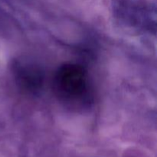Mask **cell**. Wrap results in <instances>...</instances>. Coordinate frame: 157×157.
<instances>
[{
    "instance_id": "7a4b0ae2",
    "label": "cell",
    "mask_w": 157,
    "mask_h": 157,
    "mask_svg": "<svg viewBox=\"0 0 157 157\" xmlns=\"http://www.w3.org/2000/svg\"><path fill=\"white\" fill-rule=\"evenodd\" d=\"M17 74L21 84L26 88L36 89L41 84L42 77L41 73L34 67H28V65L20 67Z\"/></svg>"
},
{
    "instance_id": "6da1fadb",
    "label": "cell",
    "mask_w": 157,
    "mask_h": 157,
    "mask_svg": "<svg viewBox=\"0 0 157 157\" xmlns=\"http://www.w3.org/2000/svg\"><path fill=\"white\" fill-rule=\"evenodd\" d=\"M55 85L59 96L67 100H78L87 91V72L79 64H64L55 75Z\"/></svg>"
}]
</instances>
